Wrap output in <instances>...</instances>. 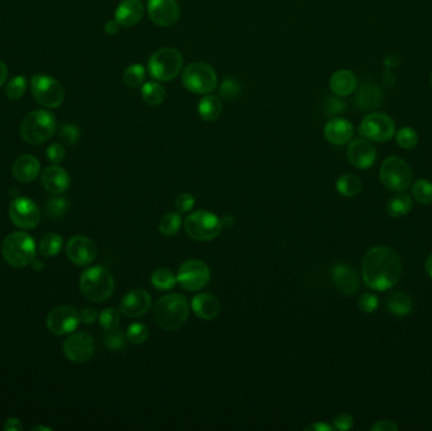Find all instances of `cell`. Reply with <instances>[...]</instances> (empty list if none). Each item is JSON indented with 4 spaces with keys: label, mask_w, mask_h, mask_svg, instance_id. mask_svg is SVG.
<instances>
[{
    "label": "cell",
    "mask_w": 432,
    "mask_h": 431,
    "mask_svg": "<svg viewBox=\"0 0 432 431\" xmlns=\"http://www.w3.org/2000/svg\"><path fill=\"white\" fill-rule=\"evenodd\" d=\"M362 274L364 283L372 290H389L401 278V258L389 247H373L363 258Z\"/></svg>",
    "instance_id": "6da1fadb"
},
{
    "label": "cell",
    "mask_w": 432,
    "mask_h": 431,
    "mask_svg": "<svg viewBox=\"0 0 432 431\" xmlns=\"http://www.w3.org/2000/svg\"><path fill=\"white\" fill-rule=\"evenodd\" d=\"M153 315L159 328L179 330L189 318V302L181 294H168L156 302Z\"/></svg>",
    "instance_id": "7a4b0ae2"
},
{
    "label": "cell",
    "mask_w": 432,
    "mask_h": 431,
    "mask_svg": "<svg viewBox=\"0 0 432 431\" xmlns=\"http://www.w3.org/2000/svg\"><path fill=\"white\" fill-rule=\"evenodd\" d=\"M80 291L90 301L102 302L114 292V277L108 268L90 267L80 276Z\"/></svg>",
    "instance_id": "3957f363"
},
{
    "label": "cell",
    "mask_w": 432,
    "mask_h": 431,
    "mask_svg": "<svg viewBox=\"0 0 432 431\" xmlns=\"http://www.w3.org/2000/svg\"><path fill=\"white\" fill-rule=\"evenodd\" d=\"M36 243L31 235L24 232H14L7 235L1 244L3 258L9 266L25 267L36 259Z\"/></svg>",
    "instance_id": "277c9868"
},
{
    "label": "cell",
    "mask_w": 432,
    "mask_h": 431,
    "mask_svg": "<svg viewBox=\"0 0 432 431\" xmlns=\"http://www.w3.org/2000/svg\"><path fill=\"white\" fill-rule=\"evenodd\" d=\"M56 129V117L47 110H33L25 115L21 124L22 138L32 146L48 141L55 134Z\"/></svg>",
    "instance_id": "5b68a950"
},
{
    "label": "cell",
    "mask_w": 432,
    "mask_h": 431,
    "mask_svg": "<svg viewBox=\"0 0 432 431\" xmlns=\"http://www.w3.org/2000/svg\"><path fill=\"white\" fill-rule=\"evenodd\" d=\"M182 67L183 57L181 52L172 47L159 48L153 52L147 65L150 76L162 82H168L177 78Z\"/></svg>",
    "instance_id": "8992f818"
},
{
    "label": "cell",
    "mask_w": 432,
    "mask_h": 431,
    "mask_svg": "<svg viewBox=\"0 0 432 431\" xmlns=\"http://www.w3.org/2000/svg\"><path fill=\"white\" fill-rule=\"evenodd\" d=\"M182 84L194 94L207 95L218 87V75L209 63H191L182 71Z\"/></svg>",
    "instance_id": "52a82bcc"
},
{
    "label": "cell",
    "mask_w": 432,
    "mask_h": 431,
    "mask_svg": "<svg viewBox=\"0 0 432 431\" xmlns=\"http://www.w3.org/2000/svg\"><path fill=\"white\" fill-rule=\"evenodd\" d=\"M379 179L385 188L402 192L411 186L413 173L403 158L391 156L385 158V162L380 166Z\"/></svg>",
    "instance_id": "ba28073f"
},
{
    "label": "cell",
    "mask_w": 432,
    "mask_h": 431,
    "mask_svg": "<svg viewBox=\"0 0 432 431\" xmlns=\"http://www.w3.org/2000/svg\"><path fill=\"white\" fill-rule=\"evenodd\" d=\"M221 219L212 212L198 210L190 214L185 220V232L197 242H210L220 234Z\"/></svg>",
    "instance_id": "9c48e42d"
},
{
    "label": "cell",
    "mask_w": 432,
    "mask_h": 431,
    "mask_svg": "<svg viewBox=\"0 0 432 431\" xmlns=\"http://www.w3.org/2000/svg\"><path fill=\"white\" fill-rule=\"evenodd\" d=\"M31 90L36 102L48 109L58 108L65 100L62 85L48 75H34L31 80Z\"/></svg>",
    "instance_id": "30bf717a"
},
{
    "label": "cell",
    "mask_w": 432,
    "mask_h": 431,
    "mask_svg": "<svg viewBox=\"0 0 432 431\" xmlns=\"http://www.w3.org/2000/svg\"><path fill=\"white\" fill-rule=\"evenodd\" d=\"M210 268L200 259H189L183 262L177 272V283L182 289L195 292L204 289L210 281Z\"/></svg>",
    "instance_id": "8fae6325"
},
{
    "label": "cell",
    "mask_w": 432,
    "mask_h": 431,
    "mask_svg": "<svg viewBox=\"0 0 432 431\" xmlns=\"http://www.w3.org/2000/svg\"><path fill=\"white\" fill-rule=\"evenodd\" d=\"M359 133L373 142H387L396 134L394 120L385 113H370L359 126Z\"/></svg>",
    "instance_id": "7c38bea8"
},
{
    "label": "cell",
    "mask_w": 432,
    "mask_h": 431,
    "mask_svg": "<svg viewBox=\"0 0 432 431\" xmlns=\"http://www.w3.org/2000/svg\"><path fill=\"white\" fill-rule=\"evenodd\" d=\"M9 218L16 227L27 230L40 224L41 212L31 199L16 197L9 206Z\"/></svg>",
    "instance_id": "4fadbf2b"
},
{
    "label": "cell",
    "mask_w": 432,
    "mask_h": 431,
    "mask_svg": "<svg viewBox=\"0 0 432 431\" xmlns=\"http://www.w3.org/2000/svg\"><path fill=\"white\" fill-rule=\"evenodd\" d=\"M80 320V313L73 307L57 306L48 313L46 325L55 335H67L78 329Z\"/></svg>",
    "instance_id": "5bb4252c"
},
{
    "label": "cell",
    "mask_w": 432,
    "mask_h": 431,
    "mask_svg": "<svg viewBox=\"0 0 432 431\" xmlns=\"http://www.w3.org/2000/svg\"><path fill=\"white\" fill-rule=\"evenodd\" d=\"M94 338L89 333H73L63 343V353L73 363H85L94 355Z\"/></svg>",
    "instance_id": "9a60e30c"
},
{
    "label": "cell",
    "mask_w": 432,
    "mask_h": 431,
    "mask_svg": "<svg viewBox=\"0 0 432 431\" xmlns=\"http://www.w3.org/2000/svg\"><path fill=\"white\" fill-rule=\"evenodd\" d=\"M66 254L73 265L89 266L98 256V248L94 242L85 235L72 236L66 245Z\"/></svg>",
    "instance_id": "2e32d148"
},
{
    "label": "cell",
    "mask_w": 432,
    "mask_h": 431,
    "mask_svg": "<svg viewBox=\"0 0 432 431\" xmlns=\"http://www.w3.org/2000/svg\"><path fill=\"white\" fill-rule=\"evenodd\" d=\"M147 13L150 21L159 27H171L180 19V5L177 0H150Z\"/></svg>",
    "instance_id": "e0dca14e"
},
{
    "label": "cell",
    "mask_w": 432,
    "mask_h": 431,
    "mask_svg": "<svg viewBox=\"0 0 432 431\" xmlns=\"http://www.w3.org/2000/svg\"><path fill=\"white\" fill-rule=\"evenodd\" d=\"M346 155L349 162L359 170L370 168L377 159V151L373 144L363 138H356L350 142Z\"/></svg>",
    "instance_id": "ac0fdd59"
},
{
    "label": "cell",
    "mask_w": 432,
    "mask_h": 431,
    "mask_svg": "<svg viewBox=\"0 0 432 431\" xmlns=\"http://www.w3.org/2000/svg\"><path fill=\"white\" fill-rule=\"evenodd\" d=\"M152 306V298L146 290H132L128 292L122 300L120 309L122 313L128 318H141L144 313H148Z\"/></svg>",
    "instance_id": "d6986e66"
},
{
    "label": "cell",
    "mask_w": 432,
    "mask_h": 431,
    "mask_svg": "<svg viewBox=\"0 0 432 431\" xmlns=\"http://www.w3.org/2000/svg\"><path fill=\"white\" fill-rule=\"evenodd\" d=\"M353 124L345 118H332L323 128L326 141L334 146H343L353 138Z\"/></svg>",
    "instance_id": "ffe728a7"
},
{
    "label": "cell",
    "mask_w": 432,
    "mask_h": 431,
    "mask_svg": "<svg viewBox=\"0 0 432 431\" xmlns=\"http://www.w3.org/2000/svg\"><path fill=\"white\" fill-rule=\"evenodd\" d=\"M41 182L48 192L58 195L70 188V175L60 166H48L41 175Z\"/></svg>",
    "instance_id": "44dd1931"
},
{
    "label": "cell",
    "mask_w": 432,
    "mask_h": 431,
    "mask_svg": "<svg viewBox=\"0 0 432 431\" xmlns=\"http://www.w3.org/2000/svg\"><path fill=\"white\" fill-rule=\"evenodd\" d=\"M144 4L141 0H122L115 9L114 18L122 27H133L144 16Z\"/></svg>",
    "instance_id": "7402d4cb"
},
{
    "label": "cell",
    "mask_w": 432,
    "mask_h": 431,
    "mask_svg": "<svg viewBox=\"0 0 432 431\" xmlns=\"http://www.w3.org/2000/svg\"><path fill=\"white\" fill-rule=\"evenodd\" d=\"M331 278L335 287L344 295L355 294L359 287V280L353 268L348 265L339 263L331 269Z\"/></svg>",
    "instance_id": "603a6c76"
},
{
    "label": "cell",
    "mask_w": 432,
    "mask_h": 431,
    "mask_svg": "<svg viewBox=\"0 0 432 431\" xmlns=\"http://www.w3.org/2000/svg\"><path fill=\"white\" fill-rule=\"evenodd\" d=\"M192 311L201 320H212L220 313V302L216 296L207 292L197 294L191 302Z\"/></svg>",
    "instance_id": "cb8c5ba5"
},
{
    "label": "cell",
    "mask_w": 432,
    "mask_h": 431,
    "mask_svg": "<svg viewBox=\"0 0 432 431\" xmlns=\"http://www.w3.org/2000/svg\"><path fill=\"white\" fill-rule=\"evenodd\" d=\"M13 176L23 184H30L38 177L41 171L40 161L32 155L18 157L13 165Z\"/></svg>",
    "instance_id": "d4e9b609"
},
{
    "label": "cell",
    "mask_w": 432,
    "mask_h": 431,
    "mask_svg": "<svg viewBox=\"0 0 432 431\" xmlns=\"http://www.w3.org/2000/svg\"><path fill=\"white\" fill-rule=\"evenodd\" d=\"M356 76L354 75L353 71L350 70H338L335 71L331 75L329 85H330L331 91L337 96H349L353 94L356 89Z\"/></svg>",
    "instance_id": "484cf974"
},
{
    "label": "cell",
    "mask_w": 432,
    "mask_h": 431,
    "mask_svg": "<svg viewBox=\"0 0 432 431\" xmlns=\"http://www.w3.org/2000/svg\"><path fill=\"white\" fill-rule=\"evenodd\" d=\"M356 105L364 111L376 109L382 102V91L374 84H364L356 94Z\"/></svg>",
    "instance_id": "4316f807"
},
{
    "label": "cell",
    "mask_w": 432,
    "mask_h": 431,
    "mask_svg": "<svg viewBox=\"0 0 432 431\" xmlns=\"http://www.w3.org/2000/svg\"><path fill=\"white\" fill-rule=\"evenodd\" d=\"M197 111L203 120L212 123L220 117L223 113V102L216 95H205L197 105Z\"/></svg>",
    "instance_id": "83f0119b"
},
{
    "label": "cell",
    "mask_w": 432,
    "mask_h": 431,
    "mask_svg": "<svg viewBox=\"0 0 432 431\" xmlns=\"http://www.w3.org/2000/svg\"><path fill=\"white\" fill-rule=\"evenodd\" d=\"M141 99L147 105L158 107L165 102L166 90L159 82L148 81L141 85Z\"/></svg>",
    "instance_id": "f1b7e54d"
},
{
    "label": "cell",
    "mask_w": 432,
    "mask_h": 431,
    "mask_svg": "<svg viewBox=\"0 0 432 431\" xmlns=\"http://www.w3.org/2000/svg\"><path fill=\"white\" fill-rule=\"evenodd\" d=\"M412 199L405 191L392 196L387 204V212L392 218H402L411 212Z\"/></svg>",
    "instance_id": "f546056e"
},
{
    "label": "cell",
    "mask_w": 432,
    "mask_h": 431,
    "mask_svg": "<svg viewBox=\"0 0 432 431\" xmlns=\"http://www.w3.org/2000/svg\"><path fill=\"white\" fill-rule=\"evenodd\" d=\"M363 184L358 176L353 173H345L337 181V190L340 195L353 197L362 191Z\"/></svg>",
    "instance_id": "4dcf8cb0"
},
{
    "label": "cell",
    "mask_w": 432,
    "mask_h": 431,
    "mask_svg": "<svg viewBox=\"0 0 432 431\" xmlns=\"http://www.w3.org/2000/svg\"><path fill=\"white\" fill-rule=\"evenodd\" d=\"M412 306H413L412 298L405 292H394L387 301V307L389 313H394L397 316H405L411 313Z\"/></svg>",
    "instance_id": "1f68e13d"
},
{
    "label": "cell",
    "mask_w": 432,
    "mask_h": 431,
    "mask_svg": "<svg viewBox=\"0 0 432 431\" xmlns=\"http://www.w3.org/2000/svg\"><path fill=\"white\" fill-rule=\"evenodd\" d=\"M177 283V276L168 268H157L150 276V283L158 291L172 290Z\"/></svg>",
    "instance_id": "d6a6232c"
},
{
    "label": "cell",
    "mask_w": 432,
    "mask_h": 431,
    "mask_svg": "<svg viewBox=\"0 0 432 431\" xmlns=\"http://www.w3.org/2000/svg\"><path fill=\"white\" fill-rule=\"evenodd\" d=\"M62 236L57 233H48L41 239L38 252L42 257H54L62 250Z\"/></svg>",
    "instance_id": "836d02e7"
},
{
    "label": "cell",
    "mask_w": 432,
    "mask_h": 431,
    "mask_svg": "<svg viewBox=\"0 0 432 431\" xmlns=\"http://www.w3.org/2000/svg\"><path fill=\"white\" fill-rule=\"evenodd\" d=\"M182 225V218L177 212H168L159 220V232L166 236H174L179 234Z\"/></svg>",
    "instance_id": "e575fe53"
},
{
    "label": "cell",
    "mask_w": 432,
    "mask_h": 431,
    "mask_svg": "<svg viewBox=\"0 0 432 431\" xmlns=\"http://www.w3.org/2000/svg\"><path fill=\"white\" fill-rule=\"evenodd\" d=\"M123 80L126 87L132 89L141 87L146 81V67L141 63H133L128 66L123 74Z\"/></svg>",
    "instance_id": "d590c367"
},
{
    "label": "cell",
    "mask_w": 432,
    "mask_h": 431,
    "mask_svg": "<svg viewBox=\"0 0 432 431\" xmlns=\"http://www.w3.org/2000/svg\"><path fill=\"white\" fill-rule=\"evenodd\" d=\"M412 195L417 203L429 205L432 203V182L424 179L417 180L412 186Z\"/></svg>",
    "instance_id": "8d00e7d4"
},
{
    "label": "cell",
    "mask_w": 432,
    "mask_h": 431,
    "mask_svg": "<svg viewBox=\"0 0 432 431\" xmlns=\"http://www.w3.org/2000/svg\"><path fill=\"white\" fill-rule=\"evenodd\" d=\"M28 87L27 78L24 76H16V78H10L7 87H5V94L10 100H18L21 99Z\"/></svg>",
    "instance_id": "74e56055"
},
{
    "label": "cell",
    "mask_w": 432,
    "mask_h": 431,
    "mask_svg": "<svg viewBox=\"0 0 432 431\" xmlns=\"http://www.w3.org/2000/svg\"><path fill=\"white\" fill-rule=\"evenodd\" d=\"M126 339L132 344H143L148 339V328L141 322H133L126 330Z\"/></svg>",
    "instance_id": "f35d334b"
},
{
    "label": "cell",
    "mask_w": 432,
    "mask_h": 431,
    "mask_svg": "<svg viewBox=\"0 0 432 431\" xmlns=\"http://www.w3.org/2000/svg\"><path fill=\"white\" fill-rule=\"evenodd\" d=\"M67 208H69V201L65 197H52L45 205L46 215L52 219L61 218L67 210Z\"/></svg>",
    "instance_id": "ab89813d"
},
{
    "label": "cell",
    "mask_w": 432,
    "mask_h": 431,
    "mask_svg": "<svg viewBox=\"0 0 432 431\" xmlns=\"http://www.w3.org/2000/svg\"><path fill=\"white\" fill-rule=\"evenodd\" d=\"M396 141L401 148H413V147H416L417 143H418V134L415 129H412L409 126H405L396 134Z\"/></svg>",
    "instance_id": "60d3db41"
},
{
    "label": "cell",
    "mask_w": 432,
    "mask_h": 431,
    "mask_svg": "<svg viewBox=\"0 0 432 431\" xmlns=\"http://www.w3.org/2000/svg\"><path fill=\"white\" fill-rule=\"evenodd\" d=\"M99 322L104 330H114L118 329L119 324H120V313H118V310L109 307V309H105L102 313H100V318H99Z\"/></svg>",
    "instance_id": "b9f144b4"
},
{
    "label": "cell",
    "mask_w": 432,
    "mask_h": 431,
    "mask_svg": "<svg viewBox=\"0 0 432 431\" xmlns=\"http://www.w3.org/2000/svg\"><path fill=\"white\" fill-rule=\"evenodd\" d=\"M242 93V87L240 84L234 80V78H225L220 85V95L223 98L228 99V100H233L236 99L238 95Z\"/></svg>",
    "instance_id": "7bdbcfd3"
},
{
    "label": "cell",
    "mask_w": 432,
    "mask_h": 431,
    "mask_svg": "<svg viewBox=\"0 0 432 431\" xmlns=\"http://www.w3.org/2000/svg\"><path fill=\"white\" fill-rule=\"evenodd\" d=\"M80 137H81V132H80L78 126H73V124H63L61 126L60 138L63 143H66L69 146H73L80 141Z\"/></svg>",
    "instance_id": "ee69618b"
},
{
    "label": "cell",
    "mask_w": 432,
    "mask_h": 431,
    "mask_svg": "<svg viewBox=\"0 0 432 431\" xmlns=\"http://www.w3.org/2000/svg\"><path fill=\"white\" fill-rule=\"evenodd\" d=\"M104 343L111 351H119L126 345V338L123 335V333L119 330H109Z\"/></svg>",
    "instance_id": "f6af8a7d"
},
{
    "label": "cell",
    "mask_w": 432,
    "mask_h": 431,
    "mask_svg": "<svg viewBox=\"0 0 432 431\" xmlns=\"http://www.w3.org/2000/svg\"><path fill=\"white\" fill-rule=\"evenodd\" d=\"M46 155H47L48 159L54 165H58L62 162L65 157H66V149L61 143H52L48 146Z\"/></svg>",
    "instance_id": "bcb514c9"
},
{
    "label": "cell",
    "mask_w": 432,
    "mask_h": 431,
    "mask_svg": "<svg viewBox=\"0 0 432 431\" xmlns=\"http://www.w3.org/2000/svg\"><path fill=\"white\" fill-rule=\"evenodd\" d=\"M379 306V300L376 295L373 294H363L359 298V309L363 313H374Z\"/></svg>",
    "instance_id": "7dc6e473"
},
{
    "label": "cell",
    "mask_w": 432,
    "mask_h": 431,
    "mask_svg": "<svg viewBox=\"0 0 432 431\" xmlns=\"http://www.w3.org/2000/svg\"><path fill=\"white\" fill-rule=\"evenodd\" d=\"M195 205V199L194 196L189 194V192H183L181 195L176 197V201H174V208L179 212H189Z\"/></svg>",
    "instance_id": "c3c4849f"
},
{
    "label": "cell",
    "mask_w": 432,
    "mask_h": 431,
    "mask_svg": "<svg viewBox=\"0 0 432 431\" xmlns=\"http://www.w3.org/2000/svg\"><path fill=\"white\" fill-rule=\"evenodd\" d=\"M354 419L353 416L349 415V414H339L335 419H334V429L340 431L350 430L353 428Z\"/></svg>",
    "instance_id": "681fc988"
},
{
    "label": "cell",
    "mask_w": 432,
    "mask_h": 431,
    "mask_svg": "<svg viewBox=\"0 0 432 431\" xmlns=\"http://www.w3.org/2000/svg\"><path fill=\"white\" fill-rule=\"evenodd\" d=\"M372 431H397L398 430V425L392 421V420H379L374 423L372 428Z\"/></svg>",
    "instance_id": "f907efd6"
},
{
    "label": "cell",
    "mask_w": 432,
    "mask_h": 431,
    "mask_svg": "<svg viewBox=\"0 0 432 431\" xmlns=\"http://www.w3.org/2000/svg\"><path fill=\"white\" fill-rule=\"evenodd\" d=\"M80 318L85 324H93L98 319V313L95 309H84L80 313Z\"/></svg>",
    "instance_id": "816d5d0a"
},
{
    "label": "cell",
    "mask_w": 432,
    "mask_h": 431,
    "mask_svg": "<svg viewBox=\"0 0 432 431\" xmlns=\"http://www.w3.org/2000/svg\"><path fill=\"white\" fill-rule=\"evenodd\" d=\"M4 430L5 431H21L23 430V426L21 423L19 419L16 417H10L5 423H4Z\"/></svg>",
    "instance_id": "f5cc1de1"
},
{
    "label": "cell",
    "mask_w": 432,
    "mask_h": 431,
    "mask_svg": "<svg viewBox=\"0 0 432 431\" xmlns=\"http://www.w3.org/2000/svg\"><path fill=\"white\" fill-rule=\"evenodd\" d=\"M122 25L114 19V21H108L105 25H104V31L106 34H109V36H114V34H118L119 28H120Z\"/></svg>",
    "instance_id": "db71d44e"
},
{
    "label": "cell",
    "mask_w": 432,
    "mask_h": 431,
    "mask_svg": "<svg viewBox=\"0 0 432 431\" xmlns=\"http://www.w3.org/2000/svg\"><path fill=\"white\" fill-rule=\"evenodd\" d=\"M305 430L332 431L334 430V428L330 426V425H328L326 423H315L306 426V429H305Z\"/></svg>",
    "instance_id": "11a10c76"
},
{
    "label": "cell",
    "mask_w": 432,
    "mask_h": 431,
    "mask_svg": "<svg viewBox=\"0 0 432 431\" xmlns=\"http://www.w3.org/2000/svg\"><path fill=\"white\" fill-rule=\"evenodd\" d=\"M7 78H8V67L5 63L0 61V87L7 81Z\"/></svg>",
    "instance_id": "9f6ffc18"
},
{
    "label": "cell",
    "mask_w": 432,
    "mask_h": 431,
    "mask_svg": "<svg viewBox=\"0 0 432 431\" xmlns=\"http://www.w3.org/2000/svg\"><path fill=\"white\" fill-rule=\"evenodd\" d=\"M221 224H223V228H231L236 224V218L233 215H225L221 219Z\"/></svg>",
    "instance_id": "6f0895ef"
},
{
    "label": "cell",
    "mask_w": 432,
    "mask_h": 431,
    "mask_svg": "<svg viewBox=\"0 0 432 431\" xmlns=\"http://www.w3.org/2000/svg\"><path fill=\"white\" fill-rule=\"evenodd\" d=\"M424 268H426V272L427 274L430 276L432 278V254H430L427 259H426V262H424Z\"/></svg>",
    "instance_id": "680465c9"
},
{
    "label": "cell",
    "mask_w": 432,
    "mask_h": 431,
    "mask_svg": "<svg viewBox=\"0 0 432 431\" xmlns=\"http://www.w3.org/2000/svg\"><path fill=\"white\" fill-rule=\"evenodd\" d=\"M31 265L33 266V269H36V271H42L43 267H45V265H43L42 262H38V259H34Z\"/></svg>",
    "instance_id": "91938a15"
},
{
    "label": "cell",
    "mask_w": 432,
    "mask_h": 431,
    "mask_svg": "<svg viewBox=\"0 0 432 431\" xmlns=\"http://www.w3.org/2000/svg\"><path fill=\"white\" fill-rule=\"evenodd\" d=\"M33 430L51 431L52 429H51V428H43V426H36V428H33Z\"/></svg>",
    "instance_id": "94428289"
},
{
    "label": "cell",
    "mask_w": 432,
    "mask_h": 431,
    "mask_svg": "<svg viewBox=\"0 0 432 431\" xmlns=\"http://www.w3.org/2000/svg\"><path fill=\"white\" fill-rule=\"evenodd\" d=\"M431 85H432V74H431Z\"/></svg>",
    "instance_id": "6125c7cd"
}]
</instances>
